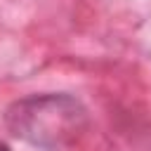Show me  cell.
<instances>
[{
	"label": "cell",
	"instance_id": "obj_1",
	"mask_svg": "<svg viewBox=\"0 0 151 151\" xmlns=\"http://www.w3.org/2000/svg\"><path fill=\"white\" fill-rule=\"evenodd\" d=\"M87 109L71 94H31L17 99L5 125L17 137L45 151H61L80 139L87 130Z\"/></svg>",
	"mask_w": 151,
	"mask_h": 151
},
{
	"label": "cell",
	"instance_id": "obj_2",
	"mask_svg": "<svg viewBox=\"0 0 151 151\" xmlns=\"http://www.w3.org/2000/svg\"><path fill=\"white\" fill-rule=\"evenodd\" d=\"M0 151H9V149H7V146H5V144H0Z\"/></svg>",
	"mask_w": 151,
	"mask_h": 151
}]
</instances>
